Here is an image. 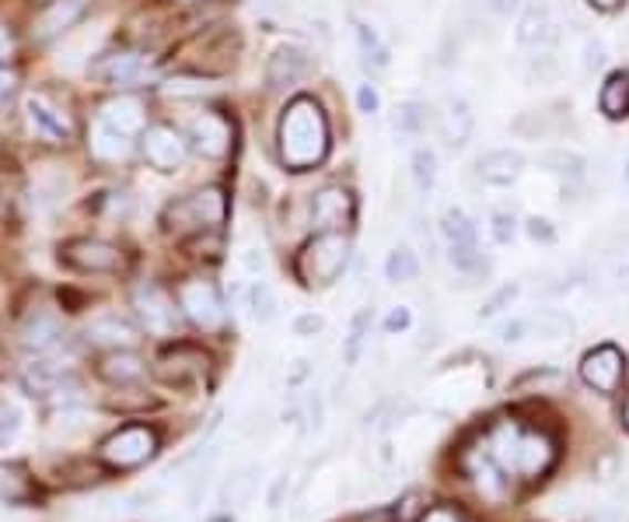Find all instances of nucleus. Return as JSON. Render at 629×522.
I'll return each instance as SVG.
<instances>
[{
    "mask_svg": "<svg viewBox=\"0 0 629 522\" xmlns=\"http://www.w3.org/2000/svg\"><path fill=\"white\" fill-rule=\"evenodd\" d=\"M329 151V123L314 99H295L280 120V158L287 168H314Z\"/></svg>",
    "mask_w": 629,
    "mask_h": 522,
    "instance_id": "obj_1",
    "label": "nucleus"
},
{
    "mask_svg": "<svg viewBox=\"0 0 629 522\" xmlns=\"http://www.w3.org/2000/svg\"><path fill=\"white\" fill-rule=\"evenodd\" d=\"M486 452L504 473H514V477H543L556 460V449L543 431H525L514 421L493 428Z\"/></svg>",
    "mask_w": 629,
    "mask_h": 522,
    "instance_id": "obj_2",
    "label": "nucleus"
},
{
    "mask_svg": "<svg viewBox=\"0 0 629 522\" xmlns=\"http://www.w3.org/2000/svg\"><path fill=\"white\" fill-rule=\"evenodd\" d=\"M350 267V238L343 232H319L298 256V274L308 288H326Z\"/></svg>",
    "mask_w": 629,
    "mask_h": 522,
    "instance_id": "obj_3",
    "label": "nucleus"
},
{
    "mask_svg": "<svg viewBox=\"0 0 629 522\" xmlns=\"http://www.w3.org/2000/svg\"><path fill=\"white\" fill-rule=\"evenodd\" d=\"M224 217H228V197H224V190L207 186L186 201H175L165 211V225L175 235H189V232H199V228L224 225Z\"/></svg>",
    "mask_w": 629,
    "mask_h": 522,
    "instance_id": "obj_4",
    "label": "nucleus"
},
{
    "mask_svg": "<svg viewBox=\"0 0 629 522\" xmlns=\"http://www.w3.org/2000/svg\"><path fill=\"white\" fill-rule=\"evenodd\" d=\"M154 452H157V434L144 424H126L120 431H112L99 449L102 463L116 467V470L141 467V463L151 460Z\"/></svg>",
    "mask_w": 629,
    "mask_h": 522,
    "instance_id": "obj_5",
    "label": "nucleus"
},
{
    "mask_svg": "<svg viewBox=\"0 0 629 522\" xmlns=\"http://www.w3.org/2000/svg\"><path fill=\"white\" fill-rule=\"evenodd\" d=\"M133 309H137V319L151 337H172L178 330V309L165 288L141 285L133 291Z\"/></svg>",
    "mask_w": 629,
    "mask_h": 522,
    "instance_id": "obj_6",
    "label": "nucleus"
},
{
    "mask_svg": "<svg viewBox=\"0 0 629 522\" xmlns=\"http://www.w3.org/2000/svg\"><path fill=\"white\" fill-rule=\"evenodd\" d=\"M141 147H144V158L151 168L157 172H175L186 165V155H189V144L183 141L175 126L168 123H154V126H144V137H141Z\"/></svg>",
    "mask_w": 629,
    "mask_h": 522,
    "instance_id": "obj_7",
    "label": "nucleus"
},
{
    "mask_svg": "<svg viewBox=\"0 0 629 522\" xmlns=\"http://www.w3.org/2000/svg\"><path fill=\"white\" fill-rule=\"evenodd\" d=\"M441 235L447 238V256L458 270H476L480 267V246H476V225L468 222V214L458 207H447L441 217Z\"/></svg>",
    "mask_w": 629,
    "mask_h": 522,
    "instance_id": "obj_8",
    "label": "nucleus"
},
{
    "mask_svg": "<svg viewBox=\"0 0 629 522\" xmlns=\"http://www.w3.org/2000/svg\"><path fill=\"white\" fill-rule=\"evenodd\" d=\"M626 372V358L616 344H601L595 351L584 355L580 361V379L584 386H591L595 393H616Z\"/></svg>",
    "mask_w": 629,
    "mask_h": 522,
    "instance_id": "obj_9",
    "label": "nucleus"
},
{
    "mask_svg": "<svg viewBox=\"0 0 629 522\" xmlns=\"http://www.w3.org/2000/svg\"><path fill=\"white\" fill-rule=\"evenodd\" d=\"M178 309H183L199 330H217L224 323V301L207 280H186V285L178 288Z\"/></svg>",
    "mask_w": 629,
    "mask_h": 522,
    "instance_id": "obj_10",
    "label": "nucleus"
},
{
    "mask_svg": "<svg viewBox=\"0 0 629 522\" xmlns=\"http://www.w3.org/2000/svg\"><path fill=\"white\" fill-rule=\"evenodd\" d=\"M311 74V53L305 47H295V42H283V47L274 50L266 63V84L274 92H283V89H295L305 78Z\"/></svg>",
    "mask_w": 629,
    "mask_h": 522,
    "instance_id": "obj_11",
    "label": "nucleus"
},
{
    "mask_svg": "<svg viewBox=\"0 0 629 522\" xmlns=\"http://www.w3.org/2000/svg\"><path fill=\"white\" fill-rule=\"evenodd\" d=\"M60 253L71 267L92 270V274H109L123 267V253L112 243H102V238H74V243H66Z\"/></svg>",
    "mask_w": 629,
    "mask_h": 522,
    "instance_id": "obj_12",
    "label": "nucleus"
},
{
    "mask_svg": "<svg viewBox=\"0 0 629 522\" xmlns=\"http://www.w3.org/2000/svg\"><path fill=\"white\" fill-rule=\"evenodd\" d=\"M353 222V197L343 186H326L311 201V225L319 232H343Z\"/></svg>",
    "mask_w": 629,
    "mask_h": 522,
    "instance_id": "obj_13",
    "label": "nucleus"
},
{
    "mask_svg": "<svg viewBox=\"0 0 629 522\" xmlns=\"http://www.w3.org/2000/svg\"><path fill=\"white\" fill-rule=\"evenodd\" d=\"M25 113H29V123L39 137H47L53 144H63L74 137V123L71 116L63 113V109L56 102H50L47 95H29L25 102Z\"/></svg>",
    "mask_w": 629,
    "mask_h": 522,
    "instance_id": "obj_14",
    "label": "nucleus"
},
{
    "mask_svg": "<svg viewBox=\"0 0 629 522\" xmlns=\"http://www.w3.org/2000/svg\"><path fill=\"white\" fill-rule=\"evenodd\" d=\"M84 337H87V344L105 347V351H130V347L141 340L137 326L120 319V316H99V319H92V323H87Z\"/></svg>",
    "mask_w": 629,
    "mask_h": 522,
    "instance_id": "obj_15",
    "label": "nucleus"
},
{
    "mask_svg": "<svg viewBox=\"0 0 629 522\" xmlns=\"http://www.w3.org/2000/svg\"><path fill=\"white\" fill-rule=\"evenodd\" d=\"M60 340H63V323L56 313H47V309L32 313L25 319V326H21V347H25V351L50 355L60 347Z\"/></svg>",
    "mask_w": 629,
    "mask_h": 522,
    "instance_id": "obj_16",
    "label": "nucleus"
},
{
    "mask_svg": "<svg viewBox=\"0 0 629 522\" xmlns=\"http://www.w3.org/2000/svg\"><path fill=\"white\" fill-rule=\"evenodd\" d=\"M99 74L109 84H147L154 78V60L144 53H116V57H105Z\"/></svg>",
    "mask_w": 629,
    "mask_h": 522,
    "instance_id": "obj_17",
    "label": "nucleus"
},
{
    "mask_svg": "<svg viewBox=\"0 0 629 522\" xmlns=\"http://www.w3.org/2000/svg\"><path fill=\"white\" fill-rule=\"evenodd\" d=\"M476 172L489 186H514L525 172V158L511 147H497V151H486V155L476 162Z\"/></svg>",
    "mask_w": 629,
    "mask_h": 522,
    "instance_id": "obj_18",
    "label": "nucleus"
},
{
    "mask_svg": "<svg viewBox=\"0 0 629 522\" xmlns=\"http://www.w3.org/2000/svg\"><path fill=\"white\" fill-rule=\"evenodd\" d=\"M231 137H235V130H231V123L224 120L220 113H204L199 120H193V141H196V147L204 151L207 158H224V155H228Z\"/></svg>",
    "mask_w": 629,
    "mask_h": 522,
    "instance_id": "obj_19",
    "label": "nucleus"
},
{
    "mask_svg": "<svg viewBox=\"0 0 629 522\" xmlns=\"http://www.w3.org/2000/svg\"><path fill=\"white\" fill-rule=\"evenodd\" d=\"M434 126L447 147H465L472 137V126H476V116H472V105L465 99H447L444 113L434 120Z\"/></svg>",
    "mask_w": 629,
    "mask_h": 522,
    "instance_id": "obj_20",
    "label": "nucleus"
},
{
    "mask_svg": "<svg viewBox=\"0 0 629 522\" xmlns=\"http://www.w3.org/2000/svg\"><path fill=\"white\" fill-rule=\"evenodd\" d=\"M87 4H92V0H53V4L35 21V39H53L66 29H74L84 18Z\"/></svg>",
    "mask_w": 629,
    "mask_h": 522,
    "instance_id": "obj_21",
    "label": "nucleus"
},
{
    "mask_svg": "<svg viewBox=\"0 0 629 522\" xmlns=\"http://www.w3.org/2000/svg\"><path fill=\"white\" fill-rule=\"evenodd\" d=\"M102 123H109L112 130H120V134L133 137V134H144L147 126V116H144V105L133 99V95H120L102 105Z\"/></svg>",
    "mask_w": 629,
    "mask_h": 522,
    "instance_id": "obj_22",
    "label": "nucleus"
},
{
    "mask_svg": "<svg viewBox=\"0 0 629 522\" xmlns=\"http://www.w3.org/2000/svg\"><path fill=\"white\" fill-rule=\"evenodd\" d=\"M556 25H553V14H549V8H525L522 11V18H518V32H514V39L522 42V47H549L553 42V32Z\"/></svg>",
    "mask_w": 629,
    "mask_h": 522,
    "instance_id": "obj_23",
    "label": "nucleus"
},
{
    "mask_svg": "<svg viewBox=\"0 0 629 522\" xmlns=\"http://www.w3.org/2000/svg\"><path fill=\"white\" fill-rule=\"evenodd\" d=\"M99 372H102V379L116 382V386H133L144 379L147 365L133 351H109V358H102V365H99Z\"/></svg>",
    "mask_w": 629,
    "mask_h": 522,
    "instance_id": "obj_24",
    "label": "nucleus"
},
{
    "mask_svg": "<svg viewBox=\"0 0 629 522\" xmlns=\"http://www.w3.org/2000/svg\"><path fill=\"white\" fill-rule=\"evenodd\" d=\"M538 168H546L549 176H559V180H567V183H580L588 162H584L577 151H570V147H549V151H543V155H538Z\"/></svg>",
    "mask_w": 629,
    "mask_h": 522,
    "instance_id": "obj_25",
    "label": "nucleus"
},
{
    "mask_svg": "<svg viewBox=\"0 0 629 522\" xmlns=\"http://www.w3.org/2000/svg\"><path fill=\"white\" fill-rule=\"evenodd\" d=\"M130 151H133V144H130L126 134L112 130V126L102 123V120L95 123V130H92V155H95V158H102V162H126Z\"/></svg>",
    "mask_w": 629,
    "mask_h": 522,
    "instance_id": "obj_26",
    "label": "nucleus"
},
{
    "mask_svg": "<svg viewBox=\"0 0 629 522\" xmlns=\"http://www.w3.org/2000/svg\"><path fill=\"white\" fill-rule=\"evenodd\" d=\"M574 334V319L564 316V313H553V309H543L535 316H525V337H535V340H564Z\"/></svg>",
    "mask_w": 629,
    "mask_h": 522,
    "instance_id": "obj_27",
    "label": "nucleus"
},
{
    "mask_svg": "<svg viewBox=\"0 0 629 522\" xmlns=\"http://www.w3.org/2000/svg\"><path fill=\"white\" fill-rule=\"evenodd\" d=\"M598 105H601V113L609 120H626L629 116V74L626 71L609 74V81L601 84Z\"/></svg>",
    "mask_w": 629,
    "mask_h": 522,
    "instance_id": "obj_28",
    "label": "nucleus"
},
{
    "mask_svg": "<svg viewBox=\"0 0 629 522\" xmlns=\"http://www.w3.org/2000/svg\"><path fill=\"white\" fill-rule=\"evenodd\" d=\"M431 123H434V116L423 102H402L395 109V130L402 137H420Z\"/></svg>",
    "mask_w": 629,
    "mask_h": 522,
    "instance_id": "obj_29",
    "label": "nucleus"
},
{
    "mask_svg": "<svg viewBox=\"0 0 629 522\" xmlns=\"http://www.w3.org/2000/svg\"><path fill=\"white\" fill-rule=\"evenodd\" d=\"M420 274V259L410 246H395L385 259V277L392 285H406V280H416Z\"/></svg>",
    "mask_w": 629,
    "mask_h": 522,
    "instance_id": "obj_30",
    "label": "nucleus"
},
{
    "mask_svg": "<svg viewBox=\"0 0 629 522\" xmlns=\"http://www.w3.org/2000/svg\"><path fill=\"white\" fill-rule=\"evenodd\" d=\"M29 498H32V484H29V477L21 473L18 467L0 463V502L18 505V502H29Z\"/></svg>",
    "mask_w": 629,
    "mask_h": 522,
    "instance_id": "obj_31",
    "label": "nucleus"
},
{
    "mask_svg": "<svg viewBox=\"0 0 629 522\" xmlns=\"http://www.w3.org/2000/svg\"><path fill=\"white\" fill-rule=\"evenodd\" d=\"M353 29H357V47H361V57L371 63V68H389V47L381 42L374 25H368V21H357Z\"/></svg>",
    "mask_w": 629,
    "mask_h": 522,
    "instance_id": "obj_32",
    "label": "nucleus"
},
{
    "mask_svg": "<svg viewBox=\"0 0 629 522\" xmlns=\"http://www.w3.org/2000/svg\"><path fill=\"white\" fill-rule=\"evenodd\" d=\"M504 470L489 460V452L483 460H472V477H476V488L486 494V498H504Z\"/></svg>",
    "mask_w": 629,
    "mask_h": 522,
    "instance_id": "obj_33",
    "label": "nucleus"
},
{
    "mask_svg": "<svg viewBox=\"0 0 629 522\" xmlns=\"http://www.w3.org/2000/svg\"><path fill=\"white\" fill-rule=\"evenodd\" d=\"M559 74H564V63H559V57L549 47H535V53L528 57V78L538 81V84H549Z\"/></svg>",
    "mask_w": 629,
    "mask_h": 522,
    "instance_id": "obj_34",
    "label": "nucleus"
},
{
    "mask_svg": "<svg viewBox=\"0 0 629 522\" xmlns=\"http://www.w3.org/2000/svg\"><path fill=\"white\" fill-rule=\"evenodd\" d=\"M21 428H25V414H21V407L14 400L0 397V449H11L18 442Z\"/></svg>",
    "mask_w": 629,
    "mask_h": 522,
    "instance_id": "obj_35",
    "label": "nucleus"
},
{
    "mask_svg": "<svg viewBox=\"0 0 629 522\" xmlns=\"http://www.w3.org/2000/svg\"><path fill=\"white\" fill-rule=\"evenodd\" d=\"M368 330H371V309H361V313L353 316V323H350V337H347V347H343L347 365H357V361H361V351H364Z\"/></svg>",
    "mask_w": 629,
    "mask_h": 522,
    "instance_id": "obj_36",
    "label": "nucleus"
},
{
    "mask_svg": "<svg viewBox=\"0 0 629 522\" xmlns=\"http://www.w3.org/2000/svg\"><path fill=\"white\" fill-rule=\"evenodd\" d=\"M249 309L259 323H269L277 316V295L269 285H262V280H256V285L249 288Z\"/></svg>",
    "mask_w": 629,
    "mask_h": 522,
    "instance_id": "obj_37",
    "label": "nucleus"
},
{
    "mask_svg": "<svg viewBox=\"0 0 629 522\" xmlns=\"http://www.w3.org/2000/svg\"><path fill=\"white\" fill-rule=\"evenodd\" d=\"M214 89L210 81L204 78H172L168 84H162V95L168 99H199V95H207Z\"/></svg>",
    "mask_w": 629,
    "mask_h": 522,
    "instance_id": "obj_38",
    "label": "nucleus"
},
{
    "mask_svg": "<svg viewBox=\"0 0 629 522\" xmlns=\"http://www.w3.org/2000/svg\"><path fill=\"white\" fill-rule=\"evenodd\" d=\"M413 180H416L420 190H431L437 183V155L431 147L413 151Z\"/></svg>",
    "mask_w": 629,
    "mask_h": 522,
    "instance_id": "obj_39",
    "label": "nucleus"
},
{
    "mask_svg": "<svg viewBox=\"0 0 629 522\" xmlns=\"http://www.w3.org/2000/svg\"><path fill=\"white\" fill-rule=\"evenodd\" d=\"M553 130V123L546 120V113H538V109H532V113H522L518 120H514V134L525 137V141H538L546 137Z\"/></svg>",
    "mask_w": 629,
    "mask_h": 522,
    "instance_id": "obj_40",
    "label": "nucleus"
},
{
    "mask_svg": "<svg viewBox=\"0 0 629 522\" xmlns=\"http://www.w3.org/2000/svg\"><path fill=\"white\" fill-rule=\"evenodd\" d=\"M493 222V238H497L501 246H507V243H514V235H518V222H514V214H507V211H497L489 217Z\"/></svg>",
    "mask_w": 629,
    "mask_h": 522,
    "instance_id": "obj_41",
    "label": "nucleus"
},
{
    "mask_svg": "<svg viewBox=\"0 0 629 522\" xmlns=\"http://www.w3.org/2000/svg\"><path fill=\"white\" fill-rule=\"evenodd\" d=\"M605 60H609V50H605L601 39H588V42H584V71H588V74L601 71Z\"/></svg>",
    "mask_w": 629,
    "mask_h": 522,
    "instance_id": "obj_42",
    "label": "nucleus"
},
{
    "mask_svg": "<svg viewBox=\"0 0 629 522\" xmlns=\"http://www.w3.org/2000/svg\"><path fill=\"white\" fill-rule=\"evenodd\" d=\"M514 295H518V285H504L497 295H493L489 301H483V309H480V316L483 319H489V316H497V313H504L511 301H514Z\"/></svg>",
    "mask_w": 629,
    "mask_h": 522,
    "instance_id": "obj_43",
    "label": "nucleus"
},
{
    "mask_svg": "<svg viewBox=\"0 0 629 522\" xmlns=\"http://www.w3.org/2000/svg\"><path fill=\"white\" fill-rule=\"evenodd\" d=\"M525 232L535 238V243H556V228H553V222H546V217H528L525 222Z\"/></svg>",
    "mask_w": 629,
    "mask_h": 522,
    "instance_id": "obj_44",
    "label": "nucleus"
},
{
    "mask_svg": "<svg viewBox=\"0 0 629 522\" xmlns=\"http://www.w3.org/2000/svg\"><path fill=\"white\" fill-rule=\"evenodd\" d=\"M357 109H361L364 116H374L381 109V95L374 84H361V89H357Z\"/></svg>",
    "mask_w": 629,
    "mask_h": 522,
    "instance_id": "obj_45",
    "label": "nucleus"
},
{
    "mask_svg": "<svg viewBox=\"0 0 629 522\" xmlns=\"http://www.w3.org/2000/svg\"><path fill=\"white\" fill-rule=\"evenodd\" d=\"M413 323V313L406 306H395L389 316H385V334H406Z\"/></svg>",
    "mask_w": 629,
    "mask_h": 522,
    "instance_id": "obj_46",
    "label": "nucleus"
},
{
    "mask_svg": "<svg viewBox=\"0 0 629 522\" xmlns=\"http://www.w3.org/2000/svg\"><path fill=\"white\" fill-rule=\"evenodd\" d=\"M322 326H326L322 316H311V313H308V316H298V319H295V334H298V337H314V334L322 330Z\"/></svg>",
    "mask_w": 629,
    "mask_h": 522,
    "instance_id": "obj_47",
    "label": "nucleus"
},
{
    "mask_svg": "<svg viewBox=\"0 0 629 522\" xmlns=\"http://www.w3.org/2000/svg\"><path fill=\"white\" fill-rule=\"evenodd\" d=\"M14 89H18V74L11 68H0V102H8Z\"/></svg>",
    "mask_w": 629,
    "mask_h": 522,
    "instance_id": "obj_48",
    "label": "nucleus"
},
{
    "mask_svg": "<svg viewBox=\"0 0 629 522\" xmlns=\"http://www.w3.org/2000/svg\"><path fill=\"white\" fill-rule=\"evenodd\" d=\"M241 264H245V267H249L252 274H259V270H262V249L249 246V249H245V253H241Z\"/></svg>",
    "mask_w": 629,
    "mask_h": 522,
    "instance_id": "obj_49",
    "label": "nucleus"
},
{
    "mask_svg": "<svg viewBox=\"0 0 629 522\" xmlns=\"http://www.w3.org/2000/svg\"><path fill=\"white\" fill-rule=\"evenodd\" d=\"M486 8H489L493 14H511V11L522 8V0H486Z\"/></svg>",
    "mask_w": 629,
    "mask_h": 522,
    "instance_id": "obj_50",
    "label": "nucleus"
},
{
    "mask_svg": "<svg viewBox=\"0 0 629 522\" xmlns=\"http://www.w3.org/2000/svg\"><path fill=\"white\" fill-rule=\"evenodd\" d=\"M11 47H14V42H11V32H8V29H0V60H4V57L11 53Z\"/></svg>",
    "mask_w": 629,
    "mask_h": 522,
    "instance_id": "obj_51",
    "label": "nucleus"
},
{
    "mask_svg": "<svg viewBox=\"0 0 629 522\" xmlns=\"http://www.w3.org/2000/svg\"><path fill=\"white\" fill-rule=\"evenodd\" d=\"M616 277H619V280H626V285H629V256H626V259H622V264H619Z\"/></svg>",
    "mask_w": 629,
    "mask_h": 522,
    "instance_id": "obj_52",
    "label": "nucleus"
},
{
    "mask_svg": "<svg viewBox=\"0 0 629 522\" xmlns=\"http://www.w3.org/2000/svg\"><path fill=\"white\" fill-rule=\"evenodd\" d=\"M595 8H601V11H612V8H619V0H591Z\"/></svg>",
    "mask_w": 629,
    "mask_h": 522,
    "instance_id": "obj_53",
    "label": "nucleus"
},
{
    "mask_svg": "<svg viewBox=\"0 0 629 522\" xmlns=\"http://www.w3.org/2000/svg\"><path fill=\"white\" fill-rule=\"evenodd\" d=\"M622 428L629 431V393H626V400H622Z\"/></svg>",
    "mask_w": 629,
    "mask_h": 522,
    "instance_id": "obj_54",
    "label": "nucleus"
},
{
    "mask_svg": "<svg viewBox=\"0 0 629 522\" xmlns=\"http://www.w3.org/2000/svg\"><path fill=\"white\" fill-rule=\"evenodd\" d=\"M426 522H458V519H452V515H447V512H437V515H431V519H426Z\"/></svg>",
    "mask_w": 629,
    "mask_h": 522,
    "instance_id": "obj_55",
    "label": "nucleus"
},
{
    "mask_svg": "<svg viewBox=\"0 0 629 522\" xmlns=\"http://www.w3.org/2000/svg\"><path fill=\"white\" fill-rule=\"evenodd\" d=\"M622 172H626V183H629V162H626V168H622Z\"/></svg>",
    "mask_w": 629,
    "mask_h": 522,
    "instance_id": "obj_56",
    "label": "nucleus"
},
{
    "mask_svg": "<svg viewBox=\"0 0 629 522\" xmlns=\"http://www.w3.org/2000/svg\"><path fill=\"white\" fill-rule=\"evenodd\" d=\"M214 522H228V519H214Z\"/></svg>",
    "mask_w": 629,
    "mask_h": 522,
    "instance_id": "obj_57",
    "label": "nucleus"
}]
</instances>
